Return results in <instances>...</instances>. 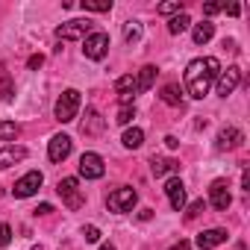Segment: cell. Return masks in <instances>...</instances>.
I'll list each match as a JSON object with an SVG mask.
<instances>
[{"label": "cell", "mask_w": 250, "mask_h": 250, "mask_svg": "<svg viewBox=\"0 0 250 250\" xmlns=\"http://www.w3.org/2000/svg\"><path fill=\"white\" fill-rule=\"evenodd\" d=\"M139 218H142V221H150V218H153V209H142Z\"/></svg>", "instance_id": "obj_38"}, {"label": "cell", "mask_w": 250, "mask_h": 250, "mask_svg": "<svg viewBox=\"0 0 250 250\" xmlns=\"http://www.w3.org/2000/svg\"><path fill=\"white\" fill-rule=\"evenodd\" d=\"M218 74H221V62H218L215 56L188 62V68H186V88H188V94H191L194 100H203V97L209 94L212 83L218 80Z\"/></svg>", "instance_id": "obj_1"}, {"label": "cell", "mask_w": 250, "mask_h": 250, "mask_svg": "<svg viewBox=\"0 0 250 250\" xmlns=\"http://www.w3.org/2000/svg\"><path fill=\"white\" fill-rule=\"evenodd\" d=\"M33 250H44V247H42V244H36V247H33Z\"/></svg>", "instance_id": "obj_42"}, {"label": "cell", "mask_w": 250, "mask_h": 250, "mask_svg": "<svg viewBox=\"0 0 250 250\" xmlns=\"http://www.w3.org/2000/svg\"><path fill=\"white\" fill-rule=\"evenodd\" d=\"M156 12L159 15H180L183 12V3H180V0H165V3H159Z\"/></svg>", "instance_id": "obj_27"}, {"label": "cell", "mask_w": 250, "mask_h": 250, "mask_svg": "<svg viewBox=\"0 0 250 250\" xmlns=\"http://www.w3.org/2000/svg\"><path fill=\"white\" fill-rule=\"evenodd\" d=\"M241 142H244L241 130H235V127H224V130L218 133V142H215V147H218V150H235Z\"/></svg>", "instance_id": "obj_14"}, {"label": "cell", "mask_w": 250, "mask_h": 250, "mask_svg": "<svg viewBox=\"0 0 250 250\" xmlns=\"http://www.w3.org/2000/svg\"><path fill=\"white\" fill-rule=\"evenodd\" d=\"M42 65H44V56H42V53H36V56L27 59V68H30V71H36V68H42Z\"/></svg>", "instance_id": "obj_32"}, {"label": "cell", "mask_w": 250, "mask_h": 250, "mask_svg": "<svg viewBox=\"0 0 250 250\" xmlns=\"http://www.w3.org/2000/svg\"><path fill=\"white\" fill-rule=\"evenodd\" d=\"M221 9H224V3H206V6H203V15H209V18H212V15H218Z\"/></svg>", "instance_id": "obj_33"}, {"label": "cell", "mask_w": 250, "mask_h": 250, "mask_svg": "<svg viewBox=\"0 0 250 250\" xmlns=\"http://www.w3.org/2000/svg\"><path fill=\"white\" fill-rule=\"evenodd\" d=\"M165 145H168V147H171V150H174V147H177V145H180V142H177V139H174V136H165Z\"/></svg>", "instance_id": "obj_39"}, {"label": "cell", "mask_w": 250, "mask_h": 250, "mask_svg": "<svg viewBox=\"0 0 250 250\" xmlns=\"http://www.w3.org/2000/svg\"><path fill=\"white\" fill-rule=\"evenodd\" d=\"M200 212H203V200H194V203L188 206V218H197Z\"/></svg>", "instance_id": "obj_34"}, {"label": "cell", "mask_w": 250, "mask_h": 250, "mask_svg": "<svg viewBox=\"0 0 250 250\" xmlns=\"http://www.w3.org/2000/svg\"><path fill=\"white\" fill-rule=\"evenodd\" d=\"M215 83H218V94H221V97L232 94V91L238 88V83H241V68H238V65H229L227 71H221V74H218V80H215Z\"/></svg>", "instance_id": "obj_8"}, {"label": "cell", "mask_w": 250, "mask_h": 250, "mask_svg": "<svg viewBox=\"0 0 250 250\" xmlns=\"http://www.w3.org/2000/svg\"><path fill=\"white\" fill-rule=\"evenodd\" d=\"M106 174V165H103V159L97 156V153H83L80 156V177H85V180H100Z\"/></svg>", "instance_id": "obj_5"}, {"label": "cell", "mask_w": 250, "mask_h": 250, "mask_svg": "<svg viewBox=\"0 0 250 250\" xmlns=\"http://www.w3.org/2000/svg\"><path fill=\"white\" fill-rule=\"evenodd\" d=\"M42 183H44L42 171H30V174H24V177L15 183V197H33V194L42 188Z\"/></svg>", "instance_id": "obj_11"}, {"label": "cell", "mask_w": 250, "mask_h": 250, "mask_svg": "<svg viewBox=\"0 0 250 250\" xmlns=\"http://www.w3.org/2000/svg\"><path fill=\"white\" fill-rule=\"evenodd\" d=\"M71 147H74L71 136H65V133L53 136V139H50V145H47V156H50V162H62V159H68Z\"/></svg>", "instance_id": "obj_12"}, {"label": "cell", "mask_w": 250, "mask_h": 250, "mask_svg": "<svg viewBox=\"0 0 250 250\" xmlns=\"http://www.w3.org/2000/svg\"><path fill=\"white\" fill-rule=\"evenodd\" d=\"M209 200H212V206H215L218 212H227V209H229V203H232V194H229V186H227V180H215V183L209 186Z\"/></svg>", "instance_id": "obj_9"}, {"label": "cell", "mask_w": 250, "mask_h": 250, "mask_svg": "<svg viewBox=\"0 0 250 250\" xmlns=\"http://www.w3.org/2000/svg\"><path fill=\"white\" fill-rule=\"evenodd\" d=\"M12 241V229H9V224H0V247H6Z\"/></svg>", "instance_id": "obj_31"}, {"label": "cell", "mask_w": 250, "mask_h": 250, "mask_svg": "<svg viewBox=\"0 0 250 250\" xmlns=\"http://www.w3.org/2000/svg\"><path fill=\"white\" fill-rule=\"evenodd\" d=\"M241 186H244V191H250V174H247V171L241 174Z\"/></svg>", "instance_id": "obj_37"}, {"label": "cell", "mask_w": 250, "mask_h": 250, "mask_svg": "<svg viewBox=\"0 0 250 250\" xmlns=\"http://www.w3.org/2000/svg\"><path fill=\"white\" fill-rule=\"evenodd\" d=\"M115 91H118V100H121L124 106H130V103L136 100V94H139V83H136V77H133V74L118 77V80H115Z\"/></svg>", "instance_id": "obj_10"}, {"label": "cell", "mask_w": 250, "mask_h": 250, "mask_svg": "<svg viewBox=\"0 0 250 250\" xmlns=\"http://www.w3.org/2000/svg\"><path fill=\"white\" fill-rule=\"evenodd\" d=\"M83 53H85L88 59L100 62V59L109 53V36H106V33H100V30L88 33V36L83 39Z\"/></svg>", "instance_id": "obj_4"}, {"label": "cell", "mask_w": 250, "mask_h": 250, "mask_svg": "<svg viewBox=\"0 0 250 250\" xmlns=\"http://www.w3.org/2000/svg\"><path fill=\"white\" fill-rule=\"evenodd\" d=\"M224 9H227V15H232V18L241 15V3H229V6H224Z\"/></svg>", "instance_id": "obj_35"}, {"label": "cell", "mask_w": 250, "mask_h": 250, "mask_svg": "<svg viewBox=\"0 0 250 250\" xmlns=\"http://www.w3.org/2000/svg\"><path fill=\"white\" fill-rule=\"evenodd\" d=\"M85 12H109L112 9V0H83L80 3Z\"/></svg>", "instance_id": "obj_26"}, {"label": "cell", "mask_w": 250, "mask_h": 250, "mask_svg": "<svg viewBox=\"0 0 250 250\" xmlns=\"http://www.w3.org/2000/svg\"><path fill=\"white\" fill-rule=\"evenodd\" d=\"M188 27H191V18H188L186 12H180V15H174V18L168 21V33H171V36H180V33H186Z\"/></svg>", "instance_id": "obj_21"}, {"label": "cell", "mask_w": 250, "mask_h": 250, "mask_svg": "<svg viewBox=\"0 0 250 250\" xmlns=\"http://www.w3.org/2000/svg\"><path fill=\"white\" fill-rule=\"evenodd\" d=\"M150 171H153V177H168V174H177V171H180V162L153 156V159H150Z\"/></svg>", "instance_id": "obj_17"}, {"label": "cell", "mask_w": 250, "mask_h": 250, "mask_svg": "<svg viewBox=\"0 0 250 250\" xmlns=\"http://www.w3.org/2000/svg\"><path fill=\"white\" fill-rule=\"evenodd\" d=\"M80 103H83V97H80V91H77V88L62 91V97H59V100H56V106H53L56 121H59V124H71V121L77 118V112H80Z\"/></svg>", "instance_id": "obj_2"}, {"label": "cell", "mask_w": 250, "mask_h": 250, "mask_svg": "<svg viewBox=\"0 0 250 250\" xmlns=\"http://www.w3.org/2000/svg\"><path fill=\"white\" fill-rule=\"evenodd\" d=\"M56 191H59L62 203H65L68 209H83L85 197H83V191H80V180H77V177H65V180H59Z\"/></svg>", "instance_id": "obj_3"}, {"label": "cell", "mask_w": 250, "mask_h": 250, "mask_svg": "<svg viewBox=\"0 0 250 250\" xmlns=\"http://www.w3.org/2000/svg\"><path fill=\"white\" fill-rule=\"evenodd\" d=\"M50 212H53V206H50V203H42V206L36 209V215H50Z\"/></svg>", "instance_id": "obj_36"}, {"label": "cell", "mask_w": 250, "mask_h": 250, "mask_svg": "<svg viewBox=\"0 0 250 250\" xmlns=\"http://www.w3.org/2000/svg\"><path fill=\"white\" fill-rule=\"evenodd\" d=\"M171 250H191V244H188V241H180V244H174Z\"/></svg>", "instance_id": "obj_40"}, {"label": "cell", "mask_w": 250, "mask_h": 250, "mask_svg": "<svg viewBox=\"0 0 250 250\" xmlns=\"http://www.w3.org/2000/svg\"><path fill=\"white\" fill-rule=\"evenodd\" d=\"M106 206L112 212H130L136 206V191L133 188H115L109 197H106Z\"/></svg>", "instance_id": "obj_6"}, {"label": "cell", "mask_w": 250, "mask_h": 250, "mask_svg": "<svg viewBox=\"0 0 250 250\" xmlns=\"http://www.w3.org/2000/svg\"><path fill=\"white\" fill-rule=\"evenodd\" d=\"M133 115H136V109H133V106H121V109H118V118H115V121L121 124V127H127V124L133 121Z\"/></svg>", "instance_id": "obj_28"}, {"label": "cell", "mask_w": 250, "mask_h": 250, "mask_svg": "<svg viewBox=\"0 0 250 250\" xmlns=\"http://www.w3.org/2000/svg\"><path fill=\"white\" fill-rule=\"evenodd\" d=\"M0 94H3V100H12L15 97V85H12V80L3 74V85H0Z\"/></svg>", "instance_id": "obj_29"}, {"label": "cell", "mask_w": 250, "mask_h": 250, "mask_svg": "<svg viewBox=\"0 0 250 250\" xmlns=\"http://www.w3.org/2000/svg\"><path fill=\"white\" fill-rule=\"evenodd\" d=\"M215 36V24H209V21H203V24H197L194 27V33H191V39H194V44H206L209 39Z\"/></svg>", "instance_id": "obj_22"}, {"label": "cell", "mask_w": 250, "mask_h": 250, "mask_svg": "<svg viewBox=\"0 0 250 250\" xmlns=\"http://www.w3.org/2000/svg\"><path fill=\"white\" fill-rule=\"evenodd\" d=\"M165 194H168L174 212H183V209H186V186H183L180 177H171V180L165 183Z\"/></svg>", "instance_id": "obj_13"}, {"label": "cell", "mask_w": 250, "mask_h": 250, "mask_svg": "<svg viewBox=\"0 0 250 250\" xmlns=\"http://www.w3.org/2000/svg\"><path fill=\"white\" fill-rule=\"evenodd\" d=\"M224 241H227V229H203L194 244H197L200 250H212V247H218V244H224Z\"/></svg>", "instance_id": "obj_16"}, {"label": "cell", "mask_w": 250, "mask_h": 250, "mask_svg": "<svg viewBox=\"0 0 250 250\" xmlns=\"http://www.w3.org/2000/svg\"><path fill=\"white\" fill-rule=\"evenodd\" d=\"M103 130V118L97 115V109H85V121H83V133L85 136H94Z\"/></svg>", "instance_id": "obj_18"}, {"label": "cell", "mask_w": 250, "mask_h": 250, "mask_svg": "<svg viewBox=\"0 0 250 250\" xmlns=\"http://www.w3.org/2000/svg\"><path fill=\"white\" fill-rule=\"evenodd\" d=\"M21 159H27V147H21V145H6V147H0V171L9 168V165H18Z\"/></svg>", "instance_id": "obj_15"}, {"label": "cell", "mask_w": 250, "mask_h": 250, "mask_svg": "<svg viewBox=\"0 0 250 250\" xmlns=\"http://www.w3.org/2000/svg\"><path fill=\"white\" fill-rule=\"evenodd\" d=\"M100 250H115V247L112 244H100Z\"/></svg>", "instance_id": "obj_41"}, {"label": "cell", "mask_w": 250, "mask_h": 250, "mask_svg": "<svg viewBox=\"0 0 250 250\" xmlns=\"http://www.w3.org/2000/svg\"><path fill=\"white\" fill-rule=\"evenodd\" d=\"M124 147H127V150H136V147H142L145 145V130H139V127H133V130H127V133H124Z\"/></svg>", "instance_id": "obj_20"}, {"label": "cell", "mask_w": 250, "mask_h": 250, "mask_svg": "<svg viewBox=\"0 0 250 250\" xmlns=\"http://www.w3.org/2000/svg\"><path fill=\"white\" fill-rule=\"evenodd\" d=\"M83 235H85V241H100V229H97L94 224H88V227H83Z\"/></svg>", "instance_id": "obj_30"}, {"label": "cell", "mask_w": 250, "mask_h": 250, "mask_svg": "<svg viewBox=\"0 0 250 250\" xmlns=\"http://www.w3.org/2000/svg\"><path fill=\"white\" fill-rule=\"evenodd\" d=\"M91 33V24L88 21H68L56 30V39L59 42H77V39H85Z\"/></svg>", "instance_id": "obj_7"}, {"label": "cell", "mask_w": 250, "mask_h": 250, "mask_svg": "<svg viewBox=\"0 0 250 250\" xmlns=\"http://www.w3.org/2000/svg\"><path fill=\"white\" fill-rule=\"evenodd\" d=\"M162 100H165L168 106H180V103H183V91H180V85H174V83L165 85V88H162Z\"/></svg>", "instance_id": "obj_25"}, {"label": "cell", "mask_w": 250, "mask_h": 250, "mask_svg": "<svg viewBox=\"0 0 250 250\" xmlns=\"http://www.w3.org/2000/svg\"><path fill=\"white\" fill-rule=\"evenodd\" d=\"M156 74H159V71H156V65H145V68L139 71V77H136V83H139V94H142V91H147V88L156 83Z\"/></svg>", "instance_id": "obj_19"}, {"label": "cell", "mask_w": 250, "mask_h": 250, "mask_svg": "<svg viewBox=\"0 0 250 250\" xmlns=\"http://www.w3.org/2000/svg\"><path fill=\"white\" fill-rule=\"evenodd\" d=\"M21 136V127L15 121H0V142H15Z\"/></svg>", "instance_id": "obj_23"}, {"label": "cell", "mask_w": 250, "mask_h": 250, "mask_svg": "<svg viewBox=\"0 0 250 250\" xmlns=\"http://www.w3.org/2000/svg\"><path fill=\"white\" fill-rule=\"evenodd\" d=\"M139 39H142V24L139 21H127V24H124V42L136 44Z\"/></svg>", "instance_id": "obj_24"}]
</instances>
